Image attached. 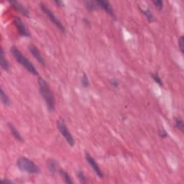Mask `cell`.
<instances>
[{"label":"cell","mask_w":184,"mask_h":184,"mask_svg":"<svg viewBox=\"0 0 184 184\" xmlns=\"http://www.w3.org/2000/svg\"><path fill=\"white\" fill-rule=\"evenodd\" d=\"M38 88L41 97H43L44 102L50 112H54L56 108V102H55L54 95L52 90L50 88L49 84L43 78H38Z\"/></svg>","instance_id":"cell-1"},{"label":"cell","mask_w":184,"mask_h":184,"mask_svg":"<svg viewBox=\"0 0 184 184\" xmlns=\"http://www.w3.org/2000/svg\"><path fill=\"white\" fill-rule=\"evenodd\" d=\"M10 51L17 61L19 63L20 65L23 66L27 71H29V72L31 73L33 75L38 74V71H37L35 66L33 65L30 60L27 59L26 57L24 56L23 53L20 52L19 49L17 48L14 46H12L10 48Z\"/></svg>","instance_id":"cell-2"},{"label":"cell","mask_w":184,"mask_h":184,"mask_svg":"<svg viewBox=\"0 0 184 184\" xmlns=\"http://www.w3.org/2000/svg\"><path fill=\"white\" fill-rule=\"evenodd\" d=\"M17 166L21 171L30 174H38L40 172L38 165L31 160L25 157L20 158L17 161Z\"/></svg>","instance_id":"cell-3"},{"label":"cell","mask_w":184,"mask_h":184,"mask_svg":"<svg viewBox=\"0 0 184 184\" xmlns=\"http://www.w3.org/2000/svg\"><path fill=\"white\" fill-rule=\"evenodd\" d=\"M40 8H41V10H43V12H44V13H45L46 15L48 16V17L49 18V20L53 23V25H56L57 28H58V30L60 31V32H62L63 33H65L66 32L65 27L63 25L61 22H60V20L58 19V17L55 15L54 13H53L52 11L50 10L48 7H47V5H45V4H43V3H40Z\"/></svg>","instance_id":"cell-4"},{"label":"cell","mask_w":184,"mask_h":184,"mask_svg":"<svg viewBox=\"0 0 184 184\" xmlns=\"http://www.w3.org/2000/svg\"><path fill=\"white\" fill-rule=\"evenodd\" d=\"M57 127H58V130L60 131V134L63 136L66 140L67 141V143L71 146H73L75 145L74 138H73L72 135H71V132L69 130V129H68L63 119H60L57 120Z\"/></svg>","instance_id":"cell-5"},{"label":"cell","mask_w":184,"mask_h":184,"mask_svg":"<svg viewBox=\"0 0 184 184\" xmlns=\"http://www.w3.org/2000/svg\"><path fill=\"white\" fill-rule=\"evenodd\" d=\"M85 158L86 160V161L88 162V163L91 165V167L93 168V170H94L95 173L97 174V176L99 177L100 178H102L104 177V174H103L102 170H101L100 168H99V165L97 164V162L93 158L91 157L90 155L88 153V152H86L85 154Z\"/></svg>","instance_id":"cell-6"},{"label":"cell","mask_w":184,"mask_h":184,"mask_svg":"<svg viewBox=\"0 0 184 184\" xmlns=\"http://www.w3.org/2000/svg\"><path fill=\"white\" fill-rule=\"evenodd\" d=\"M14 25H15V26L17 28L18 31H19V33L20 34V35L24 36V37H30V32H28V30H27L26 26L25 25V24L23 21H22V20L20 19L19 17H14Z\"/></svg>","instance_id":"cell-7"},{"label":"cell","mask_w":184,"mask_h":184,"mask_svg":"<svg viewBox=\"0 0 184 184\" xmlns=\"http://www.w3.org/2000/svg\"><path fill=\"white\" fill-rule=\"evenodd\" d=\"M96 3H97V5H98L100 8L104 10L106 13L109 14L111 17H112L114 19L116 17L115 12H114L113 8H112L111 4L109 2L104 1V0H99V1H97Z\"/></svg>","instance_id":"cell-8"},{"label":"cell","mask_w":184,"mask_h":184,"mask_svg":"<svg viewBox=\"0 0 184 184\" xmlns=\"http://www.w3.org/2000/svg\"><path fill=\"white\" fill-rule=\"evenodd\" d=\"M28 49L30 50L31 54L32 55V56L34 57V58H35V59L38 60L41 65L45 66V59H44V58L41 55V53H40V51L38 50V48L34 45H30L28 46Z\"/></svg>","instance_id":"cell-9"},{"label":"cell","mask_w":184,"mask_h":184,"mask_svg":"<svg viewBox=\"0 0 184 184\" xmlns=\"http://www.w3.org/2000/svg\"><path fill=\"white\" fill-rule=\"evenodd\" d=\"M10 5H12V6L17 11H18V12H19L20 13H21L22 14H23L24 16H25V17H29V16H30V13H29V11L27 10V9L25 8V7H24L21 3H20L19 2L10 1Z\"/></svg>","instance_id":"cell-10"},{"label":"cell","mask_w":184,"mask_h":184,"mask_svg":"<svg viewBox=\"0 0 184 184\" xmlns=\"http://www.w3.org/2000/svg\"><path fill=\"white\" fill-rule=\"evenodd\" d=\"M0 64H1L2 69L4 71H9V69H10V64H9V62L7 61V60L5 58L3 48H2L1 52H0Z\"/></svg>","instance_id":"cell-11"},{"label":"cell","mask_w":184,"mask_h":184,"mask_svg":"<svg viewBox=\"0 0 184 184\" xmlns=\"http://www.w3.org/2000/svg\"><path fill=\"white\" fill-rule=\"evenodd\" d=\"M7 126H8V128L10 129L11 133L12 134V135L14 136V137L17 140L21 142V143L22 142H23V137H22V135H20V132L17 130L16 127L13 124H11V123H8V124H7Z\"/></svg>","instance_id":"cell-12"},{"label":"cell","mask_w":184,"mask_h":184,"mask_svg":"<svg viewBox=\"0 0 184 184\" xmlns=\"http://www.w3.org/2000/svg\"><path fill=\"white\" fill-rule=\"evenodd\" d=\"M0 94H1V100L2 102L3 103L4 105L5 106H10L11 105V101L10 99L9 98V97L7 94L5 93L4 91L3 88H1V92H0Z\"/></svg>","instance_id":"cell-13"},{"label":"cell","mask_w":184,"mask_h":184,"mask_svg":"<svg viewBox=\"0 0 184 184\" xmlns=\"http://www.w3.org/2000/svg\"><path fill=\"white\" fill-rule=\"evenodd\" d=\"M48 168L51 173H55L58 170V165L54 160H49L47 163Z\"/></svg>","instance_id":"cell-14"},{"label":"cell","mask_w":184,"mask_h":184,"mask_svg":"<svg viewBox=\"0 0 184 184\" xmlns=\"http://www.w3.org/2000/svg\"><path fill=\"white\" fill-rule=\"evenodd\" d=\"M59 173L60 175V176H61L63 179L64 180V181H65V183H68V184H72L73 183V181H72V179H71V177H70V176L69 174H68V173L66 172V171L63 170H59Z\"/></svg>","instance_id":"cell-15"},{"label":"cell","mask_w":184,"mask_h":184,"mask_svg":"<svg viewBox=\"0 0 184 184\" xmlns=\"http://www.w3.org/2000/svg\"><path fill=\"white\" fill-rule=\"evenodd\" d=\"M174 120H175V125H176V128H178V130H181V132H183L184 125L183 120H182L180 117H176Z\"/></svg>","instance_id":"cell-16"},{"label":"cell","mask_w":184,"mask_h":184,"mask_svg":"<svg viewBox=\"0 0 184 184\" xmlns=\"http://www.w3.org/2000/svg\"><path fill=\"white\" fill-rule=\"evenodd\" d=\"M140 10L142 11V12L145 14V17H146V18L148 19L149 22L154 21L153 15H152V14L151 13V12H150V10H148V9H146V10H143V9H140Z\"/></svg>","instance_id":"cell-17"},{"label":"cell","mask_w":184,"mask_h":184,"mask_svg":"<svg viewBox=\"0 0 184 184\" xmlns=\"http://www.w3.org/2000/svg\"><path fill=\"white\" fill-rule=\"evenodd\" d=\"M77 177H78V180L81 183H86L88 182L87 178H86V176L84 175V172L81 170H79L78 172L77 173Z\"/></svg>","instance_id":"cell-18"},{"label":"cell","mask_w":184,"mask_h":184,"mask_svg":"<svg viewBox=\"0 0 184 184\" xmlns=\"http://www.w3.org/2000/svg\"><path fill=\"white\" fill-rule=\"evenodd\" d=\"M81 84L84 87H88L89 86V79L88 78L87 75L84 73L81 77Z\"/></svg>","instance_id":"cell-19"},{"label":"cell","mask_w":184,"mask_h":184,"mask_svg":"<svg viewBox=\"0 0 184 184\" xmlns=\"http://www.w3.org/2000/svg\"><path fill=\"white\" fill-rule=\"evenodd\" d=\"M152 76V78H153V80L155 81L156 83H157L158 84H159L160 86H163V81H162V79L160 78L159 75L157 73H152L151 74Z\"/></svg>","instance_id":"cell-20"},{"label":"cell","mask_w":184,"mask_h":184,"mask_svg":"<svg viewBox=\"0 0 184 184\" xmlns=\"http://www.w3.org/2000/svg\"><path fill=\"white\" fill-rule=\"evenodd\" d=\"M86 7L88 8V10L89 11H94L96 9V7H97V3H94V2L91 1H87L86 2Z\"/></svg>","instance_id":"cell-21"},{"label":"cell","mask_w":184,"mask_h":184,"mask_svg":"<svg viewBox=\"0 0 184 184\" xmlns=\"http://www.w3.org/2000/svg\"><path fill=\"white\" fill-rule=\"evenodd\" d=\"M155 7L158 9V10H161L163 8V2L160 1V0H156V1L152 2Z\"/></svg>","instance_id":"cell-22"},{"label":"cell","mask_w":184,"mask_h":184,"mask_svg":"<svg viewBox=\"0 0 184 184\" xmlns=\"http://www.w3.org/2000/svg\"><path fill=\"white\" fill-rule=\"evenodd\" d=\"M183 40L184 38L183 36L180 37V38L178 39V45H179V49L181 51V52L182 53H183L184 52V46H183Z\"/></svg>","instance_id":"cell-23"},{"label":"cell","mask_w":184,"mask_h":184,"mask_svg":"<svg viewBox=\"0 0 184 184\" xmlns=\"http://www.w3.org/2000/svg\"><path fill=\"white\" fill-rule=\"evenodd\" d=\"M110 84H111L114 87H118L119 86V83L116 79H111V80H110Z\"/></svg>","instance_id":"cell-24"},{"label":"cell","mask_w":184,"mask_h":184,"mask_svg":"<svg viewBox=\"0 0 184 184\" xmlns=\"http://www.w3.org/2000/svg\"><path fill=\"white\" fill-rule=\"evenodd\" d=\"M159 135L161 137H163V138H165L167 137V133L165 132V130H160Z\"/></svg>","instance_id":"cell-25"},{"label":"cell","mask_w":184,"mask_h":184,"mask_svg":"<svg viewBox=\"0 0 184 184\" xmlns=\"http://www.w3.org/2000/svg\"><path fill=\"white\" fill-rule=\"evenodd\" d=\"M1 183H8V184H12V183H13V182H12V181H10V180H7V179H6V180H2L1 181Z\"/></svg>","instance_id":"cell-26"},{"label":"cell","mask_w":184,"mask_h":184,"mask_svg":"<svg viewBox=\"0 0 184 184\" xmlns=\"http://www.w3.org/2000/svg\"><path fill=\"white\" fill-rule=\"evenodd\" d=\"M55 4H56L57 6L58 7H62L63 5V2L61 1H54Z\"/></svg>","instance_id":"cell-27"}]
</instances>
